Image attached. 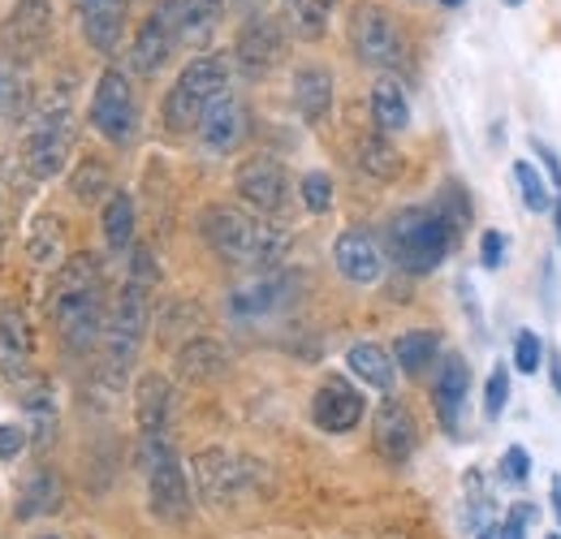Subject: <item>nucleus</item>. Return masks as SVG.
<instances>
[{"label": "nucleus", "instance_id": "8fccbe9b", "mask_svg": "<svg viewBox=\"0 0 561 539\" xmlns=\"http://www.w3.org/2000/svg\"><path fill=\"white\" fill-rule=\"evenodd\" d=\"M549 376H553V389L561 393V354L558 349H549Z\"/></svg>", "mask_w": 561, "mask_h": 539}, {"label": "nucleus", "instance_id": "c756f323", "mask_svg": "<svg viewBox=\"0 0 561 539\" xmlns=\"http://www.w3.org/2000/svg\"><path fill=\"white\" fill-rule=\"evenodd\" d=\"M285 298H289V280L280 272H264L233 294V311L238 316H268V311L285 307Z\"/></svg>", "mask_w": 561, "mask_h": 539}, {"label": "nucleus", "instance_id": "49530a36", "mask_svg": "<svg viewBox=\"0 0 561 539\" xmlns=\"http://www.w3.org/2000/svg\"><path fill=\"white\" fill-rule=\"evenodd\" d=\"M480 260H484V268H501V264H505V238H501L496 229H484V238H480Z\"/></svg>", "mask_w": 561, "mask_h": 539}, {"label": "nucleus", "instance_id": "7ed1b4c3", "mask_svg": "<svg viewBox=\"0 0 561 539\" xmlns=\"http://www.w3.org/2000/svg\"><path fill=\"white\" fill-rule=\"evenodd\" d=\"M199 233L211 251L238 268H273L277 255L285 251V238L277 229H268L260 216L233 207V203H211L199 211Z\"/></svg>", "mask_w": 561, "mask_h": 539}, {"label": "nucleus", "instance_id": "20e7f679", "mask_svg": "<svg viewBox=\"0 0 561 539\" xmlns=\"http://www.w3.org/2000/svg\"><path fill=\"white\" fill-rule=\"evenodd\" d=\"M385 242H389V255L398 268L411 272V276H427L449 260L458 229L440 207H402L389 220Z\"/></svg>", "mask_w": 561, "mask_h": 539}, {"label": "nucleus", "instance_id": "e433bc0d", "mask_svg": "<svg viewBox=\"0 0 561 539\" xmlns=\"http://www.w3.org/2000/svg\"><path fill=\"white\" fill-rule=\"evenodd\" d=\"M514 182H518V195L531 211H549L558 203V195L549 191V182L540 177V169L531 160H514Z\"/></svg>", "mask_w": 561, "mask_h": 539}, {"label": "nucleus", "instance_id": "f704fd0d", "mask_svg": "<svg viewBox=\"0 0 561 539\" xmlns=\"http://www.w3.org/2000/svg\"><path fill=\"white\" fill-rule=\"evenodd\" d=\"M22 410H26V418H31V445H35V449L53 445V436H57V398H53V389H48L44 380L31 385Z\"/></svg>", "mask_w": 561, "mask_h": 539}, {"label": "nucleus", "instance_id": "bb28decb", "mask_svg": "<svg viewBox=\"0 0 561 539\" xmlns=\"http://www.w3.org/2000/svg\"><path fill=\"white\" fill-rule=\"evenodd\" d=\"M346 367H351L367 389H376V393H385V398H389L393 385H398V367H393L389 349L376 345V341H358V345H351V349H346Z\"/></svg>", "mask_w": 561, "mask_h": 539}, {"label": "nucleus", "instance_id": "dca6fc26", "mask_svg": "<svg viewBox=\"0 0 561 539\" xmlns=\"http://www.w3.org/2000/svg\"><path fill=\"white\" fill-rule=\"evenodd\" d=\"M363 414H367V402H363V393L354 389L351 380L346 376H324V385L311 398V423L320 432L342 436V432H354L363 423Z\"/></svg>", "mask_w": 561, "mask_h": 539}, {"label": "nucleus", "instance_id": "4c0bfd02", "mask_svg": "<svg viewBox=\"0 0 561 539\" xmlns=\"http://www.w3.org/2000/svg\"><path fill=\"white\" fill-rule=\"evenodd\" d=\"M545 358H549V349H545V341H540V333L523 329V333L514 337V367H518L523 376H536Z\"/></svg>", "mask_w": 561, "mask_h": 539}, {"label": "nucleus", "instance_id": "f03ea898", "mask_svg": "<svg viewBox=\"0 0 561 539\" xmlns=\"http://www.w3.org/2000/svg\"><path fill=\"white\" fill-rule=\"evenodd\" d=\"M151 285H156V260L147 246L130 251V276L117 294V307L108 316V333H104V363L100 376L122 389L135 358H139L142 341H147V324H151Z\"/></svg>", "mask_w": 561, "mask_h": 539}, {"label": "nucleus", "instance_id": "3c124183", "mask_svg": "<svg viewBox=\"0 0 561 539\" xmlns=\"http://www.w3.org/2000/svg\"><path fill=\"white\" fill-rule=\"evenodd\" d=\"M553 220H558V242H561V195H558V203H553Z\"/></svg>", "mask_w": 561, "mask_h": 539}, {"label": "nucleus", "instance_id": "2f4dec72", "mask_svg": "<svg viewBox=\"0 0 561 539\" xmlns=\"http://www.w3.org/2000/svg\"><path fill=\"white\" fill-rule=\"evenodd\" d=\"M26 255L39 268H61V255H66V225H61V216H53V211L35 216V225L26 233Z\"/></svg>", "mask_w": 561, "mask_h": 539}, {"label": "nucleus", "instance_id": "6ab92c4d", "mask_svg": "<svg viewBox=\"0 0 561 539\" xmlns=\"http://www.w3.org/2000/svg\"><path fill=\"white\" fill-rule=\"evenodd\" d=\"M66 505V483L53 467H35V471L22 474L18 483V496H13V518L18 523H35V518H48Z\"/></svg>", "mask_w": 561, "mask_h": 539}, {"label": "nucleus", "instance_id": "bf43d9fd", "mask_svg": "<svg viewBox=\"0 0 561 539\" xmlns=\"http://www.w3.org/2000/svg\"><path fill=\"white\" fill-rule=\"evenodd\" d=\"M549 539H561V536H549Z\"/></svg>", "mask_w": 561, "mask_h": 539}, {"label": "nucleus", "instance_id": "ea45409f", "mask_svg": "<svg viewBox=\"0 0 561 539\" xmlns=\"http://www.w3.org/2000/svg\"><path fill=\"white\" fill-rule=\"evenodd\" d=\"M298 195L307 203V211L324 216V211L333 207V177H329V173H307V177L298 182Z\"/></svg>", "mask_w": 561, "mask_h": 539}, {"label": "nucleus", "instance_id": "4be33fe9", "mask_svg": "<svg viewBox=\"0 0 561 539\" xmlns=\"http://www.w3.org/2000/svg\"><path fill=\"white\" fill-rule=\"evenodd\" d=\"M78 18H82V35L95 53H117L122 31H126V9L130 0H73Z\"/></svg>", "mask_w": 561, "mask_h": 539}, {"label": "nucleus", "instance_id": "aec40b11", "mask_svg": "<svg viewBox=\"0 0 561 539\" xmlns=\"http://www.w3.org/2000/svg\"><path fill=\"white\" fill-rule=\"evenodd\" d=\"M333 264L351 285H376L380 272H385V255H380V246L367 229H346L333 242Z\"/></svg>", "mask_w": 561, "mask_h": 539}, {"label": "nucleus", "instance_id": "c03bdc74", "mask_svg": "<svg viewBox=\"0 0 561 539\" xmlns=\"http://www.w3.org/2000/svg\"><path fill=\"white\" fill-rule=\"evenodd\" d=\"M436 207H440V211L454 220V229H462V225L471 220V203L462 199V191H458V186H449V191L440 195V203H436Z\"/></svg>", "mask_w": 561, "mask_h": 539}, {"label": "nucleus", "instance_id": "1a4fd4ad", "mask_svg": "<svg viewBox=\"0 0 561 539\" xmlns=\"http://www.w3.org/2000/svg\"><path fill=\"white\" fill-rule=\"evenodd\" d=\"M351 48L363 66L371 69H398L407 61V39L402 26L385 4H358L351 18Z\"/></svg>", "mask_w": 561, "mask_h": 539}, {"label": "nucleus", "instance_id": "72a5a7b5", "mask_svg": "<svg viewBox=\"0 0 561 539\" xmlns=\"http://www.w3.org/2000/svg\"><path fill=\"white\" fill-rule=\"evenodd\" d=\"M440 354V337L432 329H411L393 341V363L407 371V376H423Z\"/></svg>", "mask_w": 561, "mask_h": 539}, {"label": "nucleus", "instance_id": "864d4df0", "mask_svg": "<svg viewBox=\"0 0 561 539\" xmlns=\"http://www.w3.org/2000/svg\"><path fill=\"white\" fill-rule=\"evenodd\" d=\"M0 251H4V216H0Z\"/></svg>", "mask_w": 561, "mask_h": 539}, {"label": "nucleus", "instance_id": "5fc2aeb1", "mask_svg": "<svg viewBox=\"0 0 561 539\" xmlns=\"http://www.w3.org/2000/svg\"><path fill=\"white\" fill-rule=\"evenodd\" d=\"M480 539H496V527H489V531H484Z\"/></svg>", "mask_w": 561, "mask_h": 539}, {"label": "nucleus", "instance_id": "58836bf2", "mask_svg": "<svg viewBox=\"0 0 561 539\" xmlns=\"http://www.w3.org/2000/svg\"><path fill=\"white\" fill-rule=\"evenodd\" d=\"M100 195H113V191H108V169H104V164H95V160H87V164H82V173L73 177V199L95 203Z\"/></svg>", "mask_w": 561, "mask_h": 539}, {"label": "nucleus", "instance_id": "13d9d810", "mask_svg": "<svg viewBox=\"0 0 561 539\" xmlns=\"http://www.w3.org/2000/svg\"><path fill=\"white\" fill-rule=\"evenodd\" d=\"M44 539H61V536H44Z\"/></svg>", "mask_w": 561, "mask_h": 539}, {"label": "nucleus", "instance_id": "0eeeda50", "mask_svg": "<svg viewBox=\"0 0 561 539\" xmlns=\"http://www.w3.org/2000/svg\"><path fill=\"white\" fill-rule=\"evenodd\" d=\"M73 142H78V126H73L70 108L66 104L44 108L26 126V135H22V164H26V173L39 177V182L61 177L73 156Z\"/></svg>", "mask_w": 561, "mask_h": 539}, {"label": "nucleus", "instance_id": "4468645a", "mask_svg": "<svg viewBox=\"0 0 561 539\" xmlns=\"http://www.w3.org/2000/svg\"><path fill=\"white\" fill-rule=\"evenodd\" d=\"M371 445H376V454L389 467L411 462V454L420 449V423H415L411 405L398 402L393 393L376 405V414H371Z\"/></svg>", "mask_w": 561, "mask_h": 539}, {"label": "nucleus", "instance_id": "9d476101", "mask_svg": "<svg viewBox=\"0 0 561 539\" xmlns=\"http://www.w3.org/2000/svg\"><path fill=\"white\" fill-rule=\"evenodd\" d=\"M53 39V0H18L0 22V53L31 66Z\"/></svg>", "mask_w": 561, "mask_h": 539}, {"label": "nucleus", "instance_id": "a878e982", "mask_svg": "<svg viewBox=\"0 0 561 539\" xmlns=\"http://www.w3.org/2000/svg\"><path fill=\"white\" fill-rule=\"evenodd\" d=\"M294 108L307 126H320L333 108V73L320 66H302L294 73Z\"/></svg>", "mask_w": 561, "mask_h": 539}, {"label": "nucleus", "instance_id": "37998d69", "mask_svg": "<svg viewBox=\"0 0 561 539\" xmlns=\"http://www.w3.org/2000/svg\"><path fill=\"white\" fill-rule=\"evenodd\" d=\"M501 471L510 483H527V474H531V458H527V449L523 445H510L505 449V458H501Z\"/></svg>", "mask_w": 561, "mask_h": 539}, {"label": "nucleus", "instance_id": "c9c22d12", "mask_svg": "<svg viewBox=\"0 0 561 539\" xmlns=\"http://www.w3.org/2000/svg\"><path fill=\"white\" fill-rule=\"evenodd\" d=\"M358 169L380 177V182H393L402 173V156H398V147L385 135H367L358 142Z\"/></svg>", "mask_w": 561, "mask_h": 539}, {"label": "nucleus", "instance_id": "a19ab883", "mask_svg": "<svg viewBox=\"0 0 561 539\" xmlns=\"http://www.w3.org/2000/svg\"><path fill=\"white\" fill-rule=\"evenodd\" d=\"M505 402H510V371H505V363H501V367H492L489 385H484V414H489V418H501Z\"/></svg>", "mask_w": 561, "mask_h": 539}, {"label": "nucleus", "instance_id": "473e14b6", "mask_svg": "<svg viewBox=\"0 0 561 539\" xmlns=\"http://www.w3.org/2000/svg\"><path fill=\"white\" fill-rule=\"evenodd\" d=\"M31 108V78L26 66L0 53V122H22Z\"/></svg>", "mask_w": 561, "mask_h": 539}, {"label": "nucleus", "instance_id": "2eb2a0df", "mask_svg": "<svg viewBox=\"0 0 561 539\" xmlns=\"http://www.w3.org/2000/svg\"><path fill=\"white\" fill-rule=\"evenodd\" d=\"M156 13L169 22L178 48L186 53H204L220 26V13H225V0H160Z\"/></svg>", "mask_w": 561, "mask_h": 539}, {"label": "nucleus", "instance_id": "79ce46f5", "mask_svg": "<svg viewBox=\"0 0 561 539\" xmlns=\"http://www.w3.org/2000/svg\"><path fill=\"white\" fill-rule=\"evenodd\" d=\"M26 445H31V432H26V427H18V423H0V462L22 458Z\"/></svg>", "mask_w": 561, "mask_h": 539}, {"label": "nucleus", "instance_id": "603ef678", "mask_svg": "<svg viewBox=\"0 0 561 539\" xmlns=\"http://www.w3.org/2000/svg\"><path fill=\"white\" fill-rule=\"evenodd\" d=\"M553 514H558V523H561V488H553Z\"/></svg>", "mask_w": 561, "mask_h": 539}, {"label": "nucleus", "instance_id": "c85d7f7f", "mask_svg": "<svg viewBox=\"0 0 561 539\" xmlns=\"http://www.w3.org/2000/svg\"><path fill=\"white\" fill-rule=\"evenodd\" d=\"M333 9H337V0H280V18H285L289 35H298L307 44L324 39V31L333 22Z\"/></svg>", "mask_w": 561, "mask_h": 539}, {"label": "nucleus", "instance_id": "cd10ccee", "mask_svg": "<svg viewBox=\"0 0 561 539\" xmlns=\"http://www.w3.org/2000/svg\"><path fill=\"white\" fill-rule=\"evenodd\" d=\"M371 122H376L380 135H398V130L411 126V100H407L402 82L380 78V82L371 87Z\"/></svg>", "mask_w": 561, "mask_h": 539}, {"label": "nucleus", "instance_id": "a211bd4d", "mask_svg": "<svg viewBox=\"0 0 561 539\" xmlns=\"http://www.w3.org/2000/svg\"><path fill=\"white\" fill-rule=\"evenodd\" d=\"M35 367V333L22 307H0V376L22 385Z\"/></svg>", "mask_w": 561, "mask_h": 539}, {"label": "nucleus", "instance_id": "ddd939ff", "mask_svg": "<svg viewBox=\"0 0 561 539\" xmlns=\"http://www.w3.org/2000/svg\"><path fill=\"white\" fill-rule=\"evenodd\" d=\"M233 191L247 207H255V216H277V211L289 207V173L273 156H255V160L238 164Z\"/></svg>", "mask_w": 561, "mask_h": 539}, {"label": "nucleus", "instance_id": "7c9ffc66", "mask_svg": "<svg viewBox=\"0 0 561 539\" xmlns=\"http://www.w3.org/2000/svg\"><path fill=\"white\" fill-rule=\"evenodd\" d=\"M100 229H104V242L108 251L126 255L135 246V199L126 191H113L104 199V211H100Z\"/></svg>", "mask_w": 561, "mask_h": 539}, {"label": "nucleus", "instance_id": "09e8293b", "mask_svg": "<svg viewBox=\"0 0 561 539\" xmlns=\"http://www.w3.org/2000/svg\"><path fill=\"white\" fill-rule=\"evenodd\" d=\"M229 4H233L242 18H255V13H264V0H229Z\"/></svg>", "mask_w": 561, "mask_h": 539}, {"label": "nucleus", "instance_id": "f257e3e1", "mask_svg": "<svg viewBox=\"0 0 561 539\" xmlns=\"http://www.w3.org/2000/svg\"><path fill=\"white\" fill-rule=\"evenodd\" d=\"M48 311L70 354H91L95 345H104L108 311H104V276H100L95 255H73L57 268Z\"/></svg>", "mask_w": 561, "mask_h": 539}, {"label": "nucleus", "instance_id": "f3484780", "mask_svg": "<svg viewBox=\"0 0 561 539\" xmlns=\"http://www.w3.org/2000/svg\"><path fill=\"white\" fill-rule=\"evenodd\" d=\"M195 135L204 142V151L229 156V151H238V147L247 142V135H251V113H247V104L229 91V95H220L208 113H204V122H199Z\"/></svg>", "mask_w": 561, "mask_h": 539}, {"label": "nucleus", "instance_id": "b1692460", "mask_svg": "<svg viewBox=\"0 0 561 539\" xmlns=\"http://www.w3.org/2000/svg\"><path fill=\"white\" fill-rule=\"evenodd\" d=\"M173 402H178L173 385H169L164 376L147 371L139 385H135V418H139L142 436H151V432H169V423H173Z\"/></svg>", "mask_w": 561, "mask_h": 539}, {"label": "nucleus", "instance_id": "6e6d98bb", "mask_svg": "<svg viewBox=\"0 0 561 539\" xmlns=\"http://www.w3.org/2000/svg\"><path fill=\"white\" fill-rule=\"evenodd\" d=\"M501 4H510V9H518V4H523V0H501Z\"/></svg>", "mask_w": 561, "mask_h": 539}, {"label": "nucleus", "instance_id": "4d7b16f0", "mask_svg": "<svg viewBox=\"0 0 561 539\" xmlns=\"http://www.w3.org/2000/svg\"><path fill=\"white\" fill-rule=\"evenodd\" d=\"M440 4H462V0H440Z\"/></svg>", "mask_w": 561, "mask_h": 539}, {"label": "nucleus", "instance_id": "f8f14e48", "mask_svg": "<svg viewBox=\"0 0 561 539\" xmlns=\"http://www.w3.org/2000/svg\"><path fill=\"white\" fill-rule=\"evenodd\" d=\"M285 48H289V26L285 18L273 13H255L238 26V39H233V61L247 69V73H273L285 61Z\"/></svg>", "mask_w": 561, "mask_h": 539}, {"label": "nucleus", "instance_id": "393cba45", "mask_svg": "<svg viewBox=\"0 0 561 539\" xmlns=\"http://www.w3.org/2000/svg\"><path fill=\"white\" fill-rule=\"evenodd\" d=\"M229 371V349L211 337H191L178 349V376L191 385H211Z\"/></svg>", "mask_w": 561, "mask_h": 539}, {"label": "nucleus", "instance_id": "a18cd8bd", "mask_svg": "<svg viewBox=\"0 0 561 539\" xmlns=\"http://www.w3.org/2000/svg\"><path fill=\"white\" fill-rule=\"evenodd\" d=\"M531 505H518V509H510V518L496 527V539H527V523H531Z\"/></svg>", "mask_w": 561, "mask_h": 539}, {"label": "nucleus", "instance_id": "412c9836", "mask_svg": "<svg viewBox=\"0 0 561 539\" xmlns=\"http://www.w3.org/2000/svg\"><path fill=\"white\" fill-rule=\"evenodd\" d=\"M467 398H471V367L462 354H445V363L436 367V380H432V402H436V418L449 432H458Z\"/></svg>", "mask_w": 561, "mask_h": 539}, {"label": "nucleus", "instance_id": "5701e85b", "mask_svg": "<svg viewBox=\"0 0 561 539\" xmlns=\"http://www.w3.org/2000/svg\"><path fill=\"white\" fill-rule=\"evenodd\" d=\"M173 53H178V39H173L169 22L151 9L147 22L139 26V35H135V44H130V69H135L139 78H156L160 69L169 66Z\"/></svg>", "mask_w": 561, "mask_h": 539}, {"label": "nucleus", "instance_id": "9b49d317", "mask_svg": "<svg viewBox=\"0 0 561 539\" xmlns=\"http://www.w3.org/2000/svg\"><path fill=\"white\" fill-rule=\"evenodd\" d=\"M255 479H260V462H251L242 454H229V449L195 454V483H199V496L208 505H225V501L242 496Z\"/></svg>", "mask_w": 561, "mask_h": 539}, {"label": "nucleus", "instance_id": "de8ad7c7", "mask_svg": "<svg viewBox=\"0 0 561 539\" xmlns=\"http://www.w3.org/2000/svg\"><path fill=\"white\" fill-rule=\"evenodd\" d=\"M531 151L545 160V169H549V177H553V195H561V160H558V151H553L549 142H540V135H531Z\"/></svg>", "mask_w": 561, "mask_h": 539}, {"label": "nucleus", "instance_id": "423d86ee", "mask_svg": "<svg viewBox=\"0 0 561 539\" xmlns=\"http://www.w3.org/2000/svg\"><path fill=\"white\" fill-rule=\"evenodd\" d=\"M142 471H147V505L160 523H186L191 518V479L169 440V432L142 436Z\"/></svg>", "mask_w": 561, "mask_h": 539}, {"label": "nucleus", "instance_id": "6e6552de", "mask_svg": "<svg viewBox=\"0 0 561 539\" xmlns=\"http://www.w3.org/2000/svg\"><path fill=\"white\" fill-rule=\"evenodd\" d=\"M91 126L113 147H130L139 138V100L126 69H104L91 91Z\"/></svg>", "mask_w": 561, "mask_h": 539}, {"label": "nucleus", "instance_id": "39448f33", "mask_svg": "<svg viewBox=\"0 0 561 539\" xmlns=\"http://www.w3.org/2000/svg\"><path fill=\"white\" fill-rule=\"evenodd\" d=\"M220 95H229V61L216 57V53L195 57L191 66L173 78V87H169V95H164V108H160L164 130H169V135L199 130L204 113H208Z\"/></svg>", "mask_w": 561, "mask_h": 539}]
</instances>
